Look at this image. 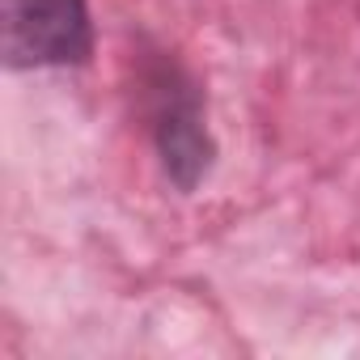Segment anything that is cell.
Returning <instances> with one entry per match:
<instances>
[{
    "label": "cell",
    "mask_w": 360,
    "mask_h": 360,
    "mask_svg": "<svg viewBox=\"0 0 360 360\" xmlns=\"http://www.w3.org/2000/svg\"><path fill=\"white\" fill-rule=\"evenodd\" d=\"M0 30L9 68H60L89 56L85 0H5Z\"/></svg>",
    "instance_id": "cell-1"
}]
</instances>
